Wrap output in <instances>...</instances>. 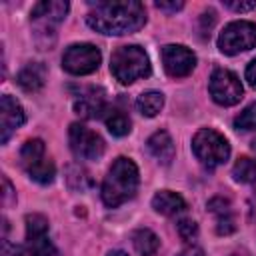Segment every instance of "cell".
I'll list each match as a JSON object with an SVG mask.
<instances>
[{
	"label": "cell",
	"instance_id": "1",
	"mask_svg": "<svg viewBox=\"0 0 256 256\" xmlns=\"http://www.w3.org/2000/svg\"><path fill=\"white\" fill-rule=\"evenodd\" d=\"M86 22L92 30L110 36L132 34L146 24V10L136 0L124 2H96V8L88 12Z\"/></svg>",
	"mask_w": 256,
	"mask_h": 256
},
{
	"label": "cell",
	"instance_id": "2",
	"mask_svg": "<svg viewBox=\"0 0 256 256\" xmlns=\"http://www.w3.org/2000/svg\"><path fill=\"white\" fill-rule=\"evenodd\" d=\"M138 180L136 164L126 156L116 158L102 182V202L108 208H116L128 202L138 190Z\"/></svg>",
	"mask_w": 256,
	"mask_h": 256
},
{
	"label": "cell",
	"instance_id": "3",
	"mask_svg": "<svg viewBox=\"0 0 256 256\" xmlns=\"http://www.w3.org/2000/svg\"><path fill=\"white\" fill-rule=\"evenodd\" d=\"M110 72L120 84H132L140 78L150 74V60L148 54L136 46H120L110 58Z\"/></svg>",
	"mask_w": 256,
	"mask_h": 256
},
{
	"label": "cell",
	"instance_id": "4",
	"mask_svg": "<svg viewBox=\"0 0 256 256\" xmlns=\"http://www.w3.org/2000/svg\"><path fill=\"white\" fill-rule=\"evenodd\" d=\"M192 152L200 160L202 166L216 168L228 160L230 144L220 132H216L212 128H202L192 138Z\"/></svg>",
	"mask_w": 256,
	"mask_h": 256
},
{
	"label": "cell",
	"instance_id": "5",
	"mask_svg": "<svg viewBox=\"0 0 256 256\" xmlns=\"http://www.w3.org/2000/svg\"><path fill=\"white\" fill-rule=\"evenodd\" d=\"M256 46V24L248 20L230 22L218 36V48L222 54L234 56Z\"/></svg>",
	"mask_w": 256,
	"mask_h": 256
},
{
	"label": "cell",
	"instance_id": "6",
	"mask_svg": "<svg viewBox=\"0 0 256 256\" xmlns=\"http://www.w3.org/2000/svg\"><path fill=\"white\" fill-rule=\"evenodd\" d=\"M100 60L102 54L94 44H72L62 56V68L74 76H84L98 70Z\"/></svg>",
	"mask_w": 256,
	"mask_h": 256
},
{
	"label": "cell",
	"instance_id": "7",
	"mask_svg": "<svg viewBox=\"0 0 256 256\" xmlns=\"http://www.w3.org/2000/svg\"><path fill=\"white\" fill-rule=\"evenodd\" d=\"M208 90H210V96L216 104L220 106H234L240 102L242 98V82L240 78L226 70V68H218L212 72L210 76V84H208Z\"/></svg>",
	"mask_w": 256,
	"mask_h": 256
},
{
	"label": "cell",
	"instance_id": "8",
	"mask_svg": "<svg viewBox=\"0 0 256 256\" xmlns=\"http://www.w3.org/2000/svg\"><path fill=\"white\" fill-rule=\"evenodd\" d=\"M68 140H70V148L76 158L98 160L104 154V140L84 124L74 122L68 130Z\"/></svg>",
	"mask_w": 256,
	"mask_h": 256
},
{
	"label": "cell",
	"instance_id": "9",
	"mask_svg": "<svg viewBox=\"0 0 256 256\" xmlns=\"http://www.w3.org/2000/svg\"><path fill=\"white\" fill-rule=\"evenodd\" d=\"M26 244L30 256H54L56 248L48 238V220L42 214L26 216Z\"/></svg>",
	"mask_w": 256,
	"mask_h": 256
},
{
	"label": "cell",
	"instance_id": "10",
	"mask_svg": "<svg viewBox=\"0 0 256 256\" xmlns=\"http://www.w3.org/2000/svg\"><path fill=\"white\" fill-rule=\"evenodd\" d=\"M162 62L164 70L172 78H184L188 76L196 66V56L192 50L180 44H166L162 48Z\"/></svg>",
	"mask_w": 256,
	"mask_h": 256
},
{
	"label": "cell",
	"instance_id": "11",
	"mask_svg": "<svg viewBox=\"0 0 256 256\" xmlns=\"http://www.w3.org/2000/svg\"><path fill=\"white\" fill-rule=\"evenodd\" d=\"M68 12V2H62V0H44V2H38L34 8H32V22L38 26V32L36 34H42V32H52V26L62 22L64 16Z\"/></svg>",
	"mask_w": 256,
	"mask_h": 256
},
{
	"label": "cell",
	"instance_id": "12",
	"mask_svg": "<svg viewBox=\"0 0 256 256\" xmlns=\"http://www.w3.org/2000/svg\"><path fill=\"white\" fill-rule=\"evenodd\" d=\"M26 116L22 106L18 104L16 98H12L10 94H4L0 98V140L2 144L8 142V138L16 132V128H20L24 124Z\"/></svg>",
	"mask_w": 256,
	"mask_h": 256
},
{
	"label": "cell",
	"instance_id": "13",
	"mask_svg": "<svg viewBox=\"0 0 256 256\" xmlns=\"http://www.w3.org/2000/svg\"><path fill=\"white\" fill-rule=\"evenodd\" d=\"M74 110L76 114L84 116V118H96V116H104L106 112V100H104V90L102 88H86L80 98L74 102Z\"/></svg>",
	"mask_w": 256,
	"mask_h": 256
},
{
	"label": "cell",
	"instance_id": "14",
	"mask_svg": "<svg viewBox=\"0 0 256 256\" xmlns=\"http://www.w3.org/2000/svg\"><path fill=\"white\" fill-rule=\"evenodd\" d=\"M146 146H148V152H150L158 162L170 164V162L174 160V142H172V138H170V134H168L166 130L154 132V134L148 138Z\"/></svg>",
	"mask_w": 256,
	"mask_h": 256
},
{
	"label": "cell",
	"instance_id": "15",
	"mask_svg": "<svg viewBox=\"0 0 256 256\" xmlns=\"http://www.w3.org/2000/svg\"><path fill=\"white\" fill-rule=\"evenodd\" d=\"M18 86L26 92H38L46 82V66L42 62L26 64L18 74Z\"/></svg>",
	"mask_w": 256,
	"mask_h": 256
},
{
	"label": "cell",
	"instance_id": "16",
	"mask_svg": "<svg viewBox=\"0 0 256 256\" xmlns=\"http://www.w3.org/2000/svg\"><path fill=\"white\" fill-rule=\"evenodd\" d=\"M152 208L158 212V214H164V216H176L180 214L184 208H186V200L172 192V190H160L154 194L152 198Z\"/></svg>",
	"mask_w": 256,
	"mask_h": 256
},
{
	"label": "cell",
	"instance_id": "17",
	"mask_svg": "<svg viewBox=\"0 0 256 256\" xmlns=\"http://www.w3.org/2000/svg\"><path fill=\"white\" fill-rule=\"evenodd\" d=\"M104 122H106V128L112 136H126L130 132V126H132L128 114L120 108H106Z\"/></svg>",
	"mask_w": 256,
	"mask_h": 256
},
{
	"label": "cell",
	"instance_id": "18",
	"mask_svg": "<svg viewBox=\"0 0 256 256\" xmlns=\"http://www.w3.org/2000/svg\"><path fill=\"white\" fill-rule=\"evenodd\" d=\"M132 244H134V248L140 256H154L158 246H160V240L152 230L140 228L132 234Z\"/></svg>",
	"mask_w": 256,
	"mask_h": 256
},
{
	"label": "cell",
	"instance_id": "19",
	"mask_svg": "<svg viewBox=\"0 0 256 256\" xmlns=\"http://www.w3.org/2000/svg\"><path fill=\"white\" fill-rule=\"evenodd\" d=\"M164 106V96L156 90H148V92H142L136 100V108L142 116H148V118H154Z\"/></svg>",
	"mask_w": 256,
	"mask_h": 256
},
{
	"label": "cell",
	"instance_id": "20",
	"mask_svg": "<svg viewBox=\"0 0 256 256\" xmlns=\"http://www.w3.org/2000/svg\"><path fill=\"white\" fill-rule=\"evenodd\" d=\"M46 156H44V142L38 140V138H32V140H26L22 150H20V164L30 170L32 166H36L38 162H42Z\"/></svg>",
	"mask_w": 256,
	"mask_h": 256
},
{
	"label": "cell",
	"instance_id": "21",
	"mask_svg": "<svg viewBox=\"0 0 256 256\" xmlns=\"http://www.w3.org/2000/svg\"><path fill=\"white\" fill-rule=\"evenodd\" d=\"M232 176L236 182H242V184L256 182V160H252L248 156L238 158L232 168Z\"/></svg>",
	"mask_w": 256,
	"mask_h": 256
},
{
	"label": "cell",
	"instance_id": "22",
	"mask_svg": "<svg viewBox=\"0 0 256 256\" xmlns=\"http://www.w3.org/2000/svg\"><path fill=\"white\" fill-rule=\"evenodd\" d=\"M28 172V176L34 180V182H38V184H50L52 180H54V176H56V168H54V164L48 160V158H44L42 162H38L36 166H32L30 170H26Z\"/></svg>",
	"mask_w": 256,
	"mask_h": 256
},
{
	"label": "cell",
	"instance_id": "23",
	"mask_svg": "<svg viewBox=\"0 0 256 256\" xmlns=\"http://www.w3.org/2000/svg\"><path fill=\"white\" fill-rule=\"evenodd\" d=\"M236 130H256V102L248 104L236 118H234Z\"/></svg>",
	"mask_w": 256,
	"mask_h": 256
},
{
	"label": "cell",
	"instance_id": "24",
	"mask_svg": "<svg viewBox=\"0 0 256 256\" xmlns=\"http://www.w3.org/2000/svg\"><path fill=\"white\" fill-rule=\"evenodd\" d=\"M236 230V220H234V216H232V212L230 214H222V216H216V232L218 234H232Z\"/></svg>",
	"mask_w": 256,
	"mask_h": 256
},
{
	"label": "cell",
	"instance_id": "25",
	"mask_svg": "<svg viewBox=\"0 0 256 256\" xmlns=\"http://www.w3.org/2000/svg\"><path fill=\"white\" fill-rule=\"evenodd\" d=\"M178 234H180L184 240H192V238H196V234H198V226H196V222H194V220H188V218L180 220V222H178Z\"/></svg>",
	"mask_w": 256,
	"mask_h": 256
},
{
	"label": "cell",
	"instance_id": "26",
	"mask_svg": "<svg viewBox=\"0 0 256 256\" xmlns=\"http://www.w3.org/2000/svg\"><path fill=\"white\" fill-rule=\"evenodd\" d=\"M208 208H210V212H214L216 216H222V214H230V212H232V210H230V200H228V198H222V196L212 198V200L208 202Z\"/></svg>",
	"mask_w": 256,
	"mask_h": 256
},
{
	"label": "cell",
	"instance_id": "27",
	"mask_svg": "<svg viewBox=\"0 0 256 256\" xmlns=\"http://www.w3.org/2000/svg\"><path fill=\"white\" fill-rule=\"evenodd\" d=\"M0 256H24L22 248L14 242H10L8 238L2 240V250H0Z\"/></svg>",
	"mask_w": 256,
	"mask_h": 256
},
{
	"label": "cell",
	"instance_id": "28",
	"mask_svg": "<svg viewBox=\"0 0 256 256\" xmlns=\"http://www.w3.org/2000/svg\"><path fill=\"white\" fill-rule=\"evenodd\" d=\"M224 6H228L234 12H248V10L256 8V2H232V0H226Z\"/></svg>",
	"mask_w": 256,
	"mask_h": 256
},
{
	"label": "cell",
	"instance_id": "29",
	"mask_svg": "<svg viewBox=\"0 0 256 256\" xmlns=\"http://www.w3.org/2000/svg\"><path fill=\"white\" fill-rule=\"evenodd\" d=\"M246 80L252 88H256V60H252L248 66H246Z\"/></svg>",
	"mask_w": 256,
	"mask_h": 256
},
{
	"label": "cell",
	"instance_id": "30",
	"mask_svg": "<svg viewBox=\"0 0 256 256\" xmlns=\"http://www.w3.org/2000/svg\"><path fill=\"white\" fill-rule=\"evenodd\" d=\"M184 6V2H156V8H160V10H168V12H176V10H180Z\"/></svg>",
	"mask_w": 256,
	"mask_h": 256
},
{
	"label": "cell",
	"instance_id": "31",
	"mask_svg": "<svg viewBox=\"0 0 256 256\" xmlns=\"http://www.w3.org/2000/svg\"><path fill=\"white\" fill-rule=\"evenodd\" d=\"M2 184H4V192H2L4 206H10V204H12V186H10L8 178H2Z\"/></svg>",
	"mask_w": 256,
	"mask_h": 256
},
{
	"label": "cell",
	"instance_id": "32",
	"mask_svg": "<svg viewBox=\"0 0 256 256\" xmlns=\"http://www.w3.org/2000/svg\"><path fill=\"white\" fill-rule=\"evenodd\" d=\"M178 256H204V252H202L200 248H188V250L180 252Z\"/></svg>",
	"mask_w": 256,
	"mask_h": 256
},
{
	"label": "cell",
	"instance_id": "33",
	"mask_svg": "<svg viewBox=\"0 0 256 256\" xmlns=\"http://www.w3.org/2000/svg\"><path fill=\"white\" fill-rule=\"evenodd\" d=\"M108 256H128V254H126L124 250H112V252H110Z\"/></svg>",
	"mask_w": 256,
	"mask_h": 256
},
{
	"label": "cell",
	"instance_id": "34",
	"mask_svg": "<svg viewBox=\"0 0 256 256\" xmlns=\"http://www.w3.org/2000/svg\"><path fill=\"white\" fill-rule=\"evenodd\" d=\"M254 150H256V140H254Z\"/></svg>",
	"mask_w": 256,
	"mask_h": 256
}]
</instances>
